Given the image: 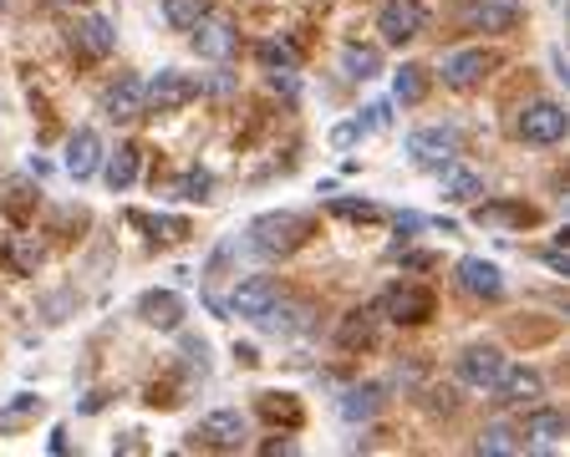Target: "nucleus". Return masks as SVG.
<instances>
[{"label":"nucleus","mask_w":570,"mask_h":457,"mask_svg":"<svg viewBox=\"0 0 570 457\" xmlns=\"http://www.w3.org/2000/svg\"><path fill=\"white\" fill-rule=\"evenodd\" d=\"M311 239V219L296 209H275V213H261V219L249 223V245L261 249L265 259H285L296 255L301 245Z\"/></svg>","instance_id":"obj_1"},{"label":"nucleus","mask_w":570,"mask_h":457,"mask_svg":"<svg viewBox=\"0 0 570 457\" xmlns=\"http://www.w3.org/2000/svg\"><path fill=\"white\" fill-rule=\"evenodd\" d=\"M194 97H199V82H194L189 71L164 67L154 82H142V112H178V107H189Z\"/></svg>","instance_id":"obj_2"},{"label":"nucleus","mask_w":570,"mask_h":457,"mask_svg":"<svg viewBox=\"0 0 570 457\" xmlns=\"http://www.w3.org/2000/svg\"><path fill=\"white\" fill-rule=\"evenodd\" d=\"M423 21H428L423 0H382V11H377V31L387 47H407L423 31Z\"/></svg>","instance_id":"obj_3"},{"label":"nucleus","mask_w":570,"mask_h":457,"mask_svg":"<svg viewBox=\"0 0 570 457\" xmlns=\"http://www.w3.org/2000/svg\"><path fill=\"white\" fill-rule=\"evenodd\" d=\"M403 152L417 168H433V173H439L443 163H453V152H459V132L453 128H417V132H407Z\"/></svg>","instance_id":"obj_4"},{"label":"nucleus","mask_w":570,"mask_h":457,"mask_svg":"<svg viewBox=\"0 0 570 457\" xmlns=\"http://www.w3.org/2000/svg\"><path fill=\"white\" fill-rule=\"evenodd\" d=\"M494 67H499V57L494 51H484V47L453 51V57H443V87H453V92H474Z\"/></svg>","instance_id":"obj_5"},{"label":"nucleus","mask_w":570,"mask_h":457,"mask_svg":"<svg viewBox=\"0 0 570 457\" xmlns=\"http://www.w3.org/2000/svg\"><path fill=\"white\" fill-rule=\"evenodd\" d=\"M382 316H387L392 326H423V320L433 316V290H423V285H392V290L382 295Z\"/></svg>","instance_id":"obj_6"},{"label":"nucleus","mask_w":570,"mask_h":457,"mask_svg":"<svg viewBox=\"0 0 570 457\" xmlns=\"http://www.w3.org/2000/svg\"><path fill=\"white\" fill-rule=\"evenodd\" d=\"M194 47H199V57H209V61L235 57V47H239L235 21H229L225 11H204L199 21H194Z\"/></svg>","instance_id":"obj_7"},{"label":"nucleus","mask_w":570,"mask_h":457,"mask_svg":"<svg viewBox=\"0 0 570 457\" xmlns=\"http://www.w3.org/2000/svg\"><path fill=\"white\" fill-rule=\"evenodd\" d=\"M520 138L524 142H534V148H550V142H560L566 138V107L560 102H530L520 112Z\"/></svg>","instance_id":"obj_8"},{"label":"nucleus","mask_w":570,"mask_h":457,"mask_svg":"<svg viewBox=\"0 0 570 457\" xmlns=\"http://www.w3.org/2000/svg\"><path fill=\"white\" fill-rule=\"evenodd\" d=\"M245 433H249V423L239 411H209L194 437H199L204 447H214V453H239V447H245Z\"/></svg>","instance_id":"obj_9"},{"label":"nucleus","mask_w":570,"mask_h":457,"mask_svg":"<svg viewBox=\"0 0 570 457\" xmlns=\"http://www.w3.org/2000/svg\"><path fill=\"white\" fill-rule=\"evenodd\" d=\"M275 295H281V285L271 280V275H249V280L235 285V295H229V310L245 320H261L265 310L275 305Z\"/></svg>","instance_id":"obj_10"},{"label":"nucleus","mask_w":570,"mask_h":457,"mask_svg":"<svg viewBox=\"0 0 570 457\" xmlns=\"http://www.w3.org/2000/svg\"><path fill=\"white\" fill-rule=\"evenodd\" d=\"M566 433H570V423H566V411H556V407H534V411H524V427H520V437L530 447H540V453H550V447H560L566 443Z\"/></svg>","instance_id":"obj_11"},{"label":"nucleus","mask_w":570,"mask_h":457,"mask_svg":"<svg viewBox=\"0 0 570 457\" xmlns=\"http://www.w3.org/2000/svg\"><path fill=\"white\" fill-rule=\"evenodd\" d=\"M459 290L474 295V300H499L504 295V275H499V265L469 255V259H459Z\"/></svg>","instance_id":"obj_12"},{"label":"nucleus","mask_w":570,"mask_h":457,"mask_svg":"<svg viewBox=\"0 0 570 457\" xmlns=\"http://www.w3.org/2000/svg\"><path fill=\"white\" fill-rule=\"evenodd\" d=\"M61 163H67V173L77 178V183H87V178L102 168V138H97L92 128H77L67 138V158H61Z\"/></svg>","instance_id":"obj_13"},{"label":"nucleus","mask_w":570,"mask_h":457,"mask_svg":"<svg viewBox=\"0 0 570 457\" xmlns=\"http://www.w3.org/2000/svg\"><path fill=\"white\" fill-rule=\"evenodd\" d=\"M499 371H504V356H499V346H469V351L459 356V376L469 381V387H479V391H494Z\"/></svg>","instance_id":"obj_14"},{"label":"nucleus","mask_w":570,"mask_h":457,"mask_svg":"<svg viewBox=\"0 0 570 457\" xmlns=\"http://www.w3.org/2000/svg\"><path fill=\"white\" fill-rule=\"evenodd\" d=\"M138 316H142V326H154V330H178L184 326V295L178 290L138 295Z\"/></svg>","instance_id":"obj_15"},{"label":"nucleus","mask_w":570,"mask_h":457,"mask_svg":"<svg viewBox=\"0 0 570 457\" xmlns=\"http://www.w3.org/2000/svg\"><path fill=\"white\" fill-rule=\"evenodd\" d=\"M546 391V381H540V371H530V366H504L494 381V401H504V407H524V401H534Z\"/></svg>","instance_id":"obj_16"},{"label":"nucleus","mask_w":570,"mask_h":457,"mask_svg":"<svg viewBox=\"0 0 570 457\" xmlns=\"http://www.w3.org/2000/svg\"><path fill=\"white\" fill-rule=\"evenodd\" d=\"M469 26L489 36H510L520 26V0H474L469 6Z\"/></svg>","instance_id":"obj_17"},{"label":"nucleus","mask_w":570,"mask_h":457,"mask_svg":"<svg viewBox=\"0 0 570 457\" xmlns=\"http://www.w3.org/2000/svg\"><path fill=\"white\" fill-rule=\"evenodd\" d=\"M36 203H41V193H36L31 178H0V219L26 223L36 213Z\"/></svg>","instance_id":"obj_18"},{"label":"nucleus","mask_w":570,"mask_h":457,"mask_svg":"<svg viewBox=\"0 0 570 457\" xmlns=\"http://www.w3.org/2000/svg\"><path fill=\"white\" fill-rule=\"evenodd\" d=\"M102 112L112 122H132V118H142V82L138 77H118V82L102 92Z\"/></svg>","instance_id":"obj_19"},{"label":"nucleus","mask_w":570,"mask_h":457,"mask_svg":"<svg viewBox=\"0 0 570 457\" xmlns=\"http://www.w3.org/2000/svg\"><path fill=\"white\" fill-rule=\"evenodd\" d=\"M474 223L479 229H530V223H540V213L530 203H479Z\"/></svg>","instance_id":"obj_20"},{"label":"nucleus","mask_w":570,"mask_h":457,"mask_svg":"<svg viewBox=\"0 0 570 457\" xmlns=\"http://www.w3.org/2000/svg\"><path fill=\"white\" fill-rule=\"evenodd\" d=\"M71 41H77V47H82L92 61H102L107 51L118 47V31H112V21H107V16H82V21H77V31H71Z\"/></svg>","instance_id":"obj_21"},{"label":"nucleus","mask_w":570,"mask_h":457,"mask_svg":"<svg viewBox=\"0 0 570 457\" xmlns=\"http://www.w3.org/2000/svg\"><path fill=\"white\" fill-rule=\"evenodd\" d=\"M138 158H142L138 142H118V152H107L102 173H107V188H112V193H128L132 188V178H138Z\"/></svg>","instance_id":"obj_22"},{"label":"nucleus","mask_w":570,"mask_h":457,"mask_svg":"<svg viewBox=\"0 0 570 457\" xmlns=\"http://www.w3.org/2000/svg\"><path fill=\"white\" fill-rule=\"evenodd\" d=\"M439 178H443V199L449 203H474L479 193H484V178H479L474 168H463V163H443Z\"/></svg>","instance_id":"obj_23"},{"label":"nucleus","mask_w":570,"mask_h":457,"mask_svg":"<svg viewBox=\"0 0 570 457\" xmlns=\"http://www.w3.org/2000/svg\"><path fill=\"white\" fill-rule=\"evenodd\" d=\"M377 71H382V51L377 47L346 41V47H342V77H346V82H372Z\"/></svg>","instance_id":"obj_24"},{"label":"nucleus","mask_w":570,"mask_h":457,"mask_svg":"<svg viewBox=\"0 0 570 457\" xmlns=\"http://www.w3.org/2000/svg\"><path fill=\"white\" fill-rule=\"evenodd\" d=\"M261 417L271 427H291V433L306 423V411H301V401L291 397V391H265V397H261Z\"/></svg>","instance_id":"obj_25"},{"label":"nucleus","mask_w":570,"mask_h":457,"mask_svg":"<svg viewBox=\"0 0 570 457\" xmlns=\"http://www.w3.org/2000/svg\"><path fill=\"white\" fill-rule=\"evenodd\" d=\"M336 407H342V417H346V423H367V417H377V407H382V391H377V387H346Z\"/></svg>","instance_id":"obj_26"},{"label":"nucleus","mask_w":570,"mask_h":457,"mask_svg":"<svg viewBox=\"0 0 570 457\" xmlns=\"http://www.w3.org/2000/svg\"><path fill=\"white\" fill-rule=\"evenodd\" d=\"M392 97L403 107H417L428 97V67H417V61H407L397 77H392Z\"/></svg>","instance_id":"obj_27"},{"label":"nucleus","mask_w":570,"mask_h":457,"mask_svg":"<svg viewBox=\"0 0 570 457\" xmlns=\"http://www.w3.org/2000/svg\"><path fill=\"white\" fill-rule=\"evenodd\" d=\"M6 259H11L16 275H36L41 270V259H47V249L36 245V235H16L11 245H6Z\"/></svg>","instance_id":"obj_28"},{"label":"nucleus","mask_w":570,"mask_h":457,"mask_svg":"<svg viewBox=\"0 0 570 457\" xmlns=\"http://www.w3.org/2000/svg\"><path fill=\"white\" fill-rule=\"evenodd\" d=\"M520 433L514 427H504V423H489L484 433H479V453H489V457H510V453H520Z\"/></svg>","instance_id":"obj_29"},{"label":"nucleus","mask_w":570,"mask_h":457,"mask_svg":"<svg viewBox=\"0 0 570 457\" xmlns=\"http://www.w3.org/2000/svg\"><path fill=\"white\" fill-rule=\"evenodd\" d=\"M372 316H377V310H352V316L342 320V346L346 351H356V346H367L372 340Z\"/></svg>","instance_id":"obj_30"},{"label":"nucleus","mask_w":570,"mask_h":457,"mask_svg":"<svg viewBox=\"0 0 570 457\" xmlns=\"http://www.w3.org/2000/svg\"><path fill=\"white\" fill-rule=\"evenodd\" d=\"M164 16L174 31H194V21L204 16V0H164Z\"/></svg>","instance_id":"obj_31"},{"label":"nucleus","mask_w":570,"mask_h":457,"mask_svg":"<svg viewBox=\"0 0 570 457\" xmlns=\"http://www.w3.org/2000/svg\"><path fill=\"white\" fill-rule=\"evenodd\" d=\"M332 213L336 219H352V223H377L382 219V209L367 203V199H332Z\"/></svg>","instance_id":"obj_32"},{"label":"nucleus","mask_w":570,"mask_h":457,"mask_svg":"<svg viewBox=\"0 0 570 457\" xmlns=\"http://www.w3.org/2000/svg\"><path fill=\"white\" fill-rule=\"evenodd\" d=\"M209 188H214V178L204 173V168H189V173L178 178V199H189V203H209Z\"/></svg>","instance_id":"obj_33"},{"label":"nucleus","mask_w":570,"mask_h":457,"mask_svg":"<svg viewBox=\"0 0 570 457\" xmlns=\"http://www.w3.org/2000/svg\"><path fill=\"white\" fill-rule=\"evenodd\" d=\"M255 57H261V67L265 71H281V67H296V47H291V41H265L261 51H255Z\"/></svg>","instance_id":"obj_34"},{"label":"nucleus","mask_w":570,"mask_h":457,"mask_svg":"<svg viewBox=\"0 0 570 457\" xmlns=\"http://www.w3.org/2000/svg\"><path fill=\"white\" fill-rule=\"evenodd\" d=\"M356 122H362V132H377V128H387V122H392V107L387 102H372L367 118H356Z\"/></svg>","instance_id":"obj_35"},{"label":"nucleus","mask_w":570,"mask_h":457,"mask_svg":"<svg viewBox=\"0 0 570 457\" xmlns=\"http://www.w3.org/2000/svg\"><path fill=\"white\" fill-rule=\"evenodd\" d=\"M271 87L281 97H296L301 92V82H296V67H281V71H271Z\"/></svg>","instance_id":"obj_36"},{"label":"nucleus","mask_w":570,"mask_h":457,"mask_svg":"<svg viewBox=\"0 0 570 457\" xmlns=\"http://www.w3.org/2000/svg\"><path fill=\"white\" fill-rule=\"evenodd\" d=\"M356 138H362V122H342V128L332 132V148H352Z\"/></svg>","instance_id":"obj_37"},{"label":"nucleus","mask_w":570,"mask_h":457,"mask_svg":"<svg viewBox=\"0 0 570 457\" xmlns=\"http://www.w3.org/2000/svg\"><path fill=\"white\" fill-rule=\"evenodd\" d=\"M184 356H189V366H199V371H209V361H204V356H209V346H204V340H184Z\"/></svg>","instance_id":"obj_38"},{"label":"nucleus","mask_w":570,"mask_h":457,"mask_svg":"<svg viewBox=\"0 0 570 457\" xmlns=\"http://www.w3.org/2000/svg\"><path fill=\"white\" fill-rule=\"evenodd\" d=\"M546 265L556 275H570V255H566V245H556V249H546Z\"/></svg>","instance_id":"obj_39"},{"label":"nucleus","mask_w":570,"mask_h":457,"mask_svg":"<svg viewBox=\"0 0 570 457\" xmlns=\"http://www.w3.org/2000/svg\"><path fill=\"white\" fill-rule=\"evenodd\" d=\"M204 92H214V97H229V92H235V82H229L225 71H214V77H209V87H204Z\"/></svg>","instance_id":"obj_40"},{"label":"nucleus","mask_w":570,"mask_h":457,"mask_svg":"<svg viewBox=\"0 0 570 457\" xmlns=\"http://www.w3.org/2000/svg\"><path fill=\"white\" fill-rule=\"evenodd\" d=\"M51 453H71V443H67V427H57V433H51Z\"/></svg>","instance_id":"obj_41"},{"label":"nucleus","mask_w":570,"mask_h":457,"mask_svg":"<svg viewBox=\"0 0 570 457\" xmlns=\"http://www.w3.org/2000/svg\"><path fill=\"white\" fill-rule=\"evenodd\" d=\"M397 229H423V213H397Z\"/></svg>","instance_id":"obj_42"},{"label":"nucleus","mask_w":570,"mask_h":457,"mask_svg":"<svg viewBox=\"0 0 570 457\" xmlns=\"http://www.w3.org/2000/svg\"><path fill=\"white\" fill-rule=\"evenodd\" d=\"M403 265H407V270H428V265H433V255H407Z\"/></svg>","instance_id":"obj_43"},{"label":"nucleus","mask_w":570,"mask_h":457,"mask_svg":"<svg viewBox=\"0 0 570 457\" xmlns=\"http://www.w3.org/2000/svg\"><path fill=\"white\" fill-rule=\"evenodd\" d=\"M112 447H122V453H142V443H138V433H128L122 443H112Z\"/></svg>","instance_id":"obj_44"}]
</instances>
